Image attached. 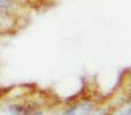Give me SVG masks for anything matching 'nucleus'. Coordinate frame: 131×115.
Masks as SVG:
<instances>
[{
	"mask_svg": "<svg viewBox=\"0 0 131 115\" xmlns=\"http://www.w3.org/2000/svg\"><path fill=\"white\" fill-rule=\"evenodd\" d=\"M94 109V104H92L91 101H82L67 109L64 115H91Z\"/></svg>",
	"mask_w": 131,
	"mask_h": 115,
	"instance_id": "1",
	"label": "nucleus"
},
{
	"mask_svg": "<svg viewBox=\"0 0 131 115\" xmlns=\"http://www.w3.org/2000/svg\"><path fill=\"white\" fill-rule=\"evenodd\" d=\"M27 107L21 104H7L0 108V115H29Z\"/></svg>",
	"mask_w": 131,
	"mask_h": 115,
	"instance_id": "2",
	"label": "nucleus"
}]
</instances>
